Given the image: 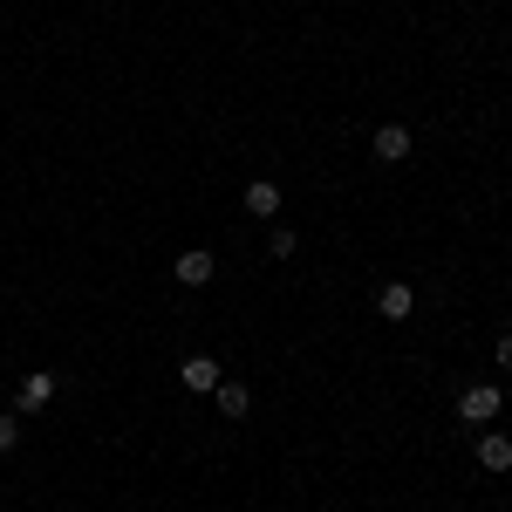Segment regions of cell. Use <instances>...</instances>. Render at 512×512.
Here are the masks:
<instances>
[{"label": "cell", "mask_w": 512, "mask_h": 512, "mask_svg": "<svg viewBox=\"0 0 512 512\" xmlns=\"http://www.w3.org/2000/svg\"><path fill=\"white\" fill-rule=\"evenodd\" d=\"M499 410H506V390L499 383H472V390L458 396V417L465 424H499Z\"/></svg>", "instance_id": "6da1fadb"}, {"label": "cell", "mask_w": 512, "mask_h": 512, "mask_svg": "<svg viewBox=\"0 0 512 512\" xmlns=\"http://www.w3.org/2000/svg\"><path fill=\"white\" fill-rule=\"evenodd\" d=\"M410 308H417L410 280H383V287H376V315L383 321H410Z\"/></svg>", "instance_id": "7a4b0ae2"}, {"label": "cell", "mask_w": 512, "mask_h": 512, "mask_svg": "<svg viewBox=\"0 0 512 512\" xmlns=\"http://www.w3.org/2000/svg\"><path fill=\"white\" fill-rule=\"evenodd\" d=\"M171 274L185 280V287H205V280L219 274V260H212V253H205V246H185V253H178V260H171Z\"/></svg>", "instance_id": "3957f363"}, {"label": "cell", "mask_w": 512, "mask_h": 512, "mask_svg": "<svg viewBox=\"0 0 512 512\" xmlns=\"http://www.w3.org/2000/svg\"><path fill=\"white\" fill-rule=\"evenodd\" d=\"M14 403H21V410H48V403H55V369H28L21 390H14Z\"/></svg>", "instance_id": "277c9868"}, {"label": "cell", "mask_w": 512, "mask_h": 512, "mask_svg": "<svg viewBox=\"0 0 512 512\" xmlns=\"http://www.w3.org/2000/svg\"><path fill=\"white\" fill-rule=\"evenodd\" d=\"M178 383L198 390V396H212L219 390V362H212V355H185V362H178Z\"/></svg>", "instance_id": "5b68a950"}, {"label": "cell", "mask_w": 512, "mask_h": 512, "mask_svg": "<svg viewBox=\"0 0 512 512\" xmlns=\"http://www.w3.org/2000/svg\"><path fill=\"white\" fill-rule=\"evenodd\" d=\"M478 465L499 478V472H512V437L506 431H478Z\"/></svg>", "instance_id": "8992f818"}, {"label": "cell", "mask_w": 512, "mask_h": 512, "mask_svg": "<svg viewBox=\"0 0 512 512\" xmlns=\"http://www.w3.org/2000/svg\"><path fill=\"white\" fill-rule=\"evenodd\" d=\"M376 158H383V164L410 158V130H403V123H383V130H376Z\"/></svg>", "instance_id": "52a82bcc"}, {"label": "cell", "mask_w": 512, "mask_h": 512, "mask_svg": "<svg viewBox=\"0 0 512 512\" xmlns=\"http://www.w3.org/2000/svg\"><path fill=\"white\" fill-rule=\"evenodd\" d=\"M246 212H253V219H274L280 212V185L274 178H253V185H246Z\"/></svg>", "instance_id": "ba28073f"}, {"label": "cell", "mask_w": 512, "mask_h": 512, "mask_svg": "<svg viewBox=\"0 0 512 512\" xmlns=\"http://www.w3.org/2000/svg\"><path fill=\"white\" fill-rule=\"evenodd\" d=\"M219 410H226V417H246V410H253V390H246V383H219Z\"/></svg>", "instance_id": "9c48e42d"}, {"label": "cell", "mask_w": 512, "mask_h": 512, "mask_svg": "<svg viewBox=\"0 0 512 512\" xmlns=\"http://www.w3.org/2000/svg\"><path fill=\"white\" fill-rule=\"evenodd\" d=\"M294 246H301V239L287 233V226H274V239H267V253H274V260H294Z\"/></svg>", "instance_id": "30bf717a"}, {"label": "cell", "mask_w": 512, "mask_h": 512, "mask_svg": "<svg viewBox=\"0 0 512 512\" xmlns=\"http://www.w3.org/2000/svg\"><path fill=\"white\" fill-rule=\"evenodd\" d=\"M21 444V417H0V451H14Z\"/></svg>", "instance_id": "8fae6325"}, {"label": "cell", "mask_w": 512, "mask_h": 512, "mask_svg": "<svg viewBox=\"0 0 512 512\" xmlns=\"http://www.w3.org/2000/svg\"><path fill=\"white\" fill-rule=\"evenodd\" d=\"M492 362H499V369H512V335H499V342H492Z\"/></svg>", "instance_id": "7c38bea8"}]
</instances>
